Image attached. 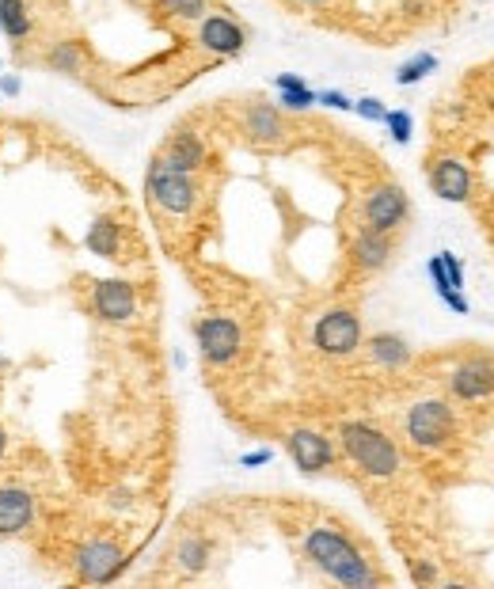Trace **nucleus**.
<instances>
[{"label":"nucleus","mask_w":494,"mask_h":589,"mask_svg":"<svg viewBox=\"0 0 494 589\" xmlns=\"http://www.w3.org/2000/svg\"><path fill=\"white\" fill-rule=\"evenodd\" d=\"M304 555H308L312 567H320L339 586H350V589L380 586V574L369 567V559L339 529H331V525L308 529V536H304Z\"/></svg>","instance_id":"nucleus-1"},{"label":"nucleus","mask_w":494,"mask_h":589,"mask_svg":"<svg viewBox=\"0 0 494 589\" xmlns=\"http://www.w3.org/2000/svg\"><path fill=\"white\" fill-rule=\"evenodd\" d=\"M339 441L342 453L350 456V464L358 472L373 475V479H392L399 472L396 441L384 430H377V426H369V422H342Z\"/></svg>","instance_id":"nucleus-2"},{"label":"nucleus","mask_w":494,"mask_h":589,"mask_svg":"<svg viewBox=\"0 0 494 589\" xmlns=\"http://www.w3.org/2000/svg\"><path fill=\"white\" fill-rule=\"evenodd\" d=\"M145 190H149V202L156 209H164L171 217H187L190 209L198 206V183L190 171L171 168L164 156H156L145 175Z\"/></svg>","instance_id":"nucleus-3"},{"label":"nucleus","mask_w":494,"mask_h":589,"mask_svg":"<svg viewBox=\"0 0 494 589\" xmlns=\"http://www.w3.org/2000/svg\"><path fill=\"white\" fill-rule=\"evenodd\" d=\"M407 437L418 449H441L453 437V407L445 399H422L407 411Z\"/></svg>","instance_id":"nucleus-4"},{"label":"nucleus","mask_w":494,"mask_h":589,"mask_svg":"<svg viewBox=\"0 0 494 589\" xmlns=\"http://www.w3.org/2000/svg\"><path fill=\"white\" fill-rule=\"evenodd\" d=\"M312 342H316V350L327 354V358H350L361 346L358 312H350V308H331V312H323L320 320H316Z\"/></svg>","instance_id":"nucleus-5"},{"label":"nucleus","mask_w":494,"mask_h":589,"mask_svg":"<svg viewBox=\"0 0 494 589\" xmlns=\"http://www.w3.org/2000/svg\"><path fill=\"white\" fill-rule=\"evenodd\" d=\"M194 339L198 350L209 365H232L240 358V346H244V331L240 323L228 320V316H202L194 323Z\"/></svg>","instance_id":"nucleus-6"},{"label":"nucleus","mask_w":494,"mask_h":589,"mask_svg":"<svg viewBox=\"0 0 494 589\" xmlns=\"http://www.w3.org/2000/svg\"><path fill=\"white\" fill-rule=\"evenodd\" d=\"M76 563V578L88 582V586H103V582H114L122 570H126V555L114 540H88L80 544L73 555Z\"/></svg>","instance_id":"nucleus-7"},{"label":"nucleus","mask_w":494,"mask_h":589,"mask_svg":"<svg viewBox=\"0 0 494 589\" xmlns=\"http://www.w3.org/2000/svg\"><path fill=\"white\" fill-rule=\"evenodd\" d=\"M407 213H411V202H407L403 187H396V183L373 187L365 194V206H361L365 228H377V232H388V236L407 221Z\"/></svg>","instance_id":"nucleus-8"},{"label":"nucleus","mask_w":494,"mask_h":589,"mask_svg":"<svg viewBox=\"0 0 494 589\" xmlns=\"http://www.w3.org/2000/svg\"><path fill=\"white\" fill-rule=\"evenodd\" d=\"M92 312L107 323H130L137 316V289L122 278H103L92 285Z\"/></svg>","instance_id":"nucleus-9"},{"label":"nucleus","mask_w":494,"mask_h":589,"mask_svg":"<svg viewBox=\"0 0 494 589\" xmlns=\"http://www.w3.org/2000/svg\"><path fill=\"white\" fill-rule=\"evenodd\" d=\"M198 46L217 57H236V54H244L247 31L232 16H221V12L209 16L206 12V16L198 19Z\"/></svg>","instance_id":"nucleus-10"},{"label":"nucleus","mask_w":494,"mask_h":589,"mask_svg":"<svg viewBox=\"0 0 494 589\" xmlns=\"http://www.w3.org/2000/svg\"><path fill=\"white\" fill-rule=\"evenodd\" d=\"M285 449H289L293 464H297L304 475H316L335 464V445H331V437H323L320 430H293V434L285 437Z\"/></svg>","instance_id":"nucleus-11"},{"label":"nucleus","mask_w":494,"mask_h":589,"mask_svg":"<svg viewBox=\"0 0 494 589\" xmlns=\"http://www.w3.org/2000/svg\"><path fill=\"white\" fill-rule=\"evenodd\" d=\"M35 525V494L19 483H0V540H12Z\"/></svg>","instance_id":"nucleus-12"},{"label":"nucleus","mask_w":494,"mask_h":589,"mask_svg":"<svg viewBox=\"0 0 494 589\" xmlns=\"http://www.w3.org/2000/svg\"><path fill=\"white\" fill-rule=\"evenodd\" d=\"M449 392L456 399H483L494 392V365L483 358H472V361H460L453 369V377H449Z\"/></svg>","instance_id":"nucleus-13"},{"label":"nucleus","mask_w":494,"mask_h":589,"mask_svg":"<svg viewBox=\"0 0 494 589\" xmlns=\"http://www.w3.org/2000/svg\"><path fill=\"white\" fill-rule=\"evenodd\" d=\"M430 187H434L437 198H445V202H468V194H472V175L468 168L453 160V156H441L430 164Z\"/></svg>","instance_id":"nucleus-14"},{"label":"nucleus","mask_w":494,"mask_h":589,"mask_svg":"<svg viewBox=\"0 0 494 589\" xmlns=\"http://www.w3.org/2000/svg\"><path fill=\"white\" fill-rule=\"evenodd\" d=\"M164 160H168L171 168H179V171H194L206 164V145H202V137L198 133H190V130H179L175 137L168 141V149L160 152Z\"/></svg>","instance_id":"nucleus-15"},{"label":"nucleus","mask_w":494,"mask_h":589,"mask_svg":"<svg viewBox=\"0 0 494 589\" xmlns=\"http://www.w3.org/2000/svg\"><path fill=\"white\" fill-rule=\"evenodd\" d=\"M388 259H392V236L377 232V228H361L354 236V263L361 270H380Z\"/></svg>","instance_id":"nucleus-16"},{"label":"nucleus","mask_w":494,"mask_h":589,"mask_svg":"<svg viewBox=\"0 0 494 589\" xmlns=\"http://www.w3.org/2000/svg\"><path fill=\"white\" fill-rule=\"evenodd\" d=\"M244 130L255 137V141H282V114L274 111L270 103H251L244 111Z\"/></svg>","instance_id":"nucleus-17"},{"label":"nucleus","mask_w":494,"mask_h":589,"mask_svg":"<svg viewBox=\"0 0 494 589\" xmlns=\"http://www.w3.org/2000/svg\"><path fill=\"white\" fill-rule=\"evenodd\" d=\"M84 247H88L92 255H99V259H118V255H122V228L114 225L111 217H99V221L88 228Z\"/></svg>","instance_id":"nucleus-18"},{"label":"nucleus","mask_w":494,"mask_h":589,"mask_svg":"<svg viewBox=\"0 0 494 589\" xmlns=\"http://www.w3.org/2000/svg\"><path fill=\"white\" fill-rule=\"evenodd\" d=\"M365 350H369V358L377 361L380 369H399V365H407L411 361V346L399 339V335H373V339L365 342Z\"/></svg>","instance_id":"nucleus-19"},{"label":"nucleus","mask_w":494,"mask_h":589,"mask_svg":"<svg viewBox=\"0 0 494 589\" xmlns=\"http://www.w3.org/2000/svg\"><path fill=\"white\" fill-rule=\"evenodd\" d=\"M31 8L27 0H0V31L12 38V42H23L31 35Z\"/></svg>","instance_id":"nucleus-20"},{"label":"nucleus","mask_w":494,"mask_h":589,"mask_svg":"<svg viewBox=\"0 0 494 589\" xmlns=\"http://www.w3.org/2000/svg\"><path fill=\"white\" fill-rule=\"evenodd\" d=\"M46 65H50V73H61V76H76L84 69V50L69 42V38H61L54 42L50 50H46Z\"/></svg>","instance_id":"nucleus-21"},{"label":"nucleus","mask_w":494,"mask_h":589,"mask_svg":"<svg viewBox=\"0 0 494 589\" xmlns=\"http://www.w3.org/2000/svg\"><path fill=\"white\" fill-rule=\"evenodd\" d=\"M175 559H179V567L187 570V574H198V570H206L209 563V540L202 536H187L179 551H175Z\"/></svg>","instance_id":"nucleus-22"},{"label":"nucleus","mask_w":494,"mask_h":589,"mask_svg":"<svg viewBox=\"0 0 494 589\" xmlns=\"http://www.w3.org/2000/svg\"><path fill=\"white\" fill-rule=\"evenodd\" d=\"M434 69H437L434 54H418V57H411V61H403V65L396 69V84L399 88H411V84H418V80H426Z\"/></svg>","instance_id":"nucleus-23"},{"label":"nucleus","mask_w":494,"mask_h":589,"mask_svg":"<svg viewBox=\"0 0 494 589\" xmlns=\"http://www.w3.org/2000/svg\"><path fill=\"white\" fill-rule=\"evenodd\" d=\"M384 126H388V133H392V141H396V145H411L415 122H411V114L407 111H388L384 114Z\"/></svg>","instance_id":"nucleus-24"},{"label":"nucleus","mask_w":494,"mask_h":589,"mask_svg":"<svg viewBox=\"0 0 494 589\" xmlns=\"http://www.w3.org/2000/svg\"><path fill=\"white\" fill-rule=\"evenodd\" d=\"M282 103L285 111H308L312 103H316V92L308 88V84H301V88H282Z\"/></svg>","instance_id":"nucleus-25"},{"label":"nucleus","mask_w":494,"mask_h":589,"mask_svg":"<svg viewBox=\"0 0 494 589\" xmlns=\"http://www.w3.org/2000/svg\"><path fill=\"white\" fill-rule=\"evenodd\" d=\"M171 16L179 19H202L206 16V0H160Z\"/></svg>","instance_id":"nucleus-26"},{"label":"nucleus","mask_w":494,"mask_h":589,"mask_svg":"<svg viewBox=\"0 0 494 589\" xmlns=\"http://www.w3.org/2000/svg\"><path fill=\"white\" fill-rule=\"evenodd\" d=\"M354 114H361L365 122H384V114H388V107L380 103L377 95H365V99H358V103H354Z\"/></svg>","instance_id":"nucleus-27"},{"label":"nucleus","mask_w":494,"mask_h":589,"mask_svg":"<svg viewBox=\"0 0 494 589\" xmlns=\"http://www.w3.org/2000/svg\"><path fill=\"white\" fill-rule=\"evenodd\" d=\"M437 259H441L445 274H449V285H453V289H464V263L456 259L453 251H437Z\"/></svg>","instance_id":"nucleus-28"},{"label":"nucleus","mask_w":494,"mask_h":589,"mask_svg":"<svg viewBox=\"0 0 494 589\" xmlns=\"http://www.w3.org/2000/svg\"><path fill=\"white\" fill-rule=\"evenodd\" d=\"M434 293L441 297V304H445V308H453L456 316H468V308H472V304L464 301V293H460V289L445 285V289H434Z\"/></svg>","instance_id":"nucleus-29"},{"label":"nucleus","mask_w":494,"mask_h":589,"mask_svg":"<svg viewBox=\"0 0 494 589\" xmlns=\"http://www.w3.org/2000/svg\"><path fill=\"white\" fill-rule=\"evenodd\" d=\"M316 103H323V107H331V111H354V99L342 92H316Z\"/></svg>","instance_id":"nucleus-30"},{"label":"nucleus","mask_w":494,"mask_h":589,"mask_svg":"<svg viewBox=\"0 0 494 589\" xmlns=\"http://www.w3.org/2000/svg\"><path fill=\"white\" fill-rule=\"evenodd\" d=\"M270 460H274L270 449H255V453L240 456V468H263V464H270Z\"/></svg>","instance_id":"nucleus-31"},{"label":"nucleus","mask_w":494,"mask_h":589,"mask_svg":"<svg viewBox=\"0 0 494 589\" xmlns=\"http://www.w3.org/2000/svg\"><path fill=\"white\" fill-rule=\"evenodd\" d=\"M23 92V80L12 73H0V95H8V99H16V95Z\"/></svg>","instance_id":"nucleus-32"},{"label":"nucleus","mask_w":494,"mask_h":589,"mask_svg":"<svg viewBox=\"0 0 494 589\" xmlns=\"http://www.w3.org/2000/svg\"><path fill=\"white\" fill-rule=\"evenodd\" d=\"M437 578V570L430 567V563H418L415 567V582H434Z\"/></svg>","instance_id":"nucleus-33"},{"label":"nucleus","mask_w":494,"mask_h":589,"mask_svg":"<svg viewBox=\"0 0 494 589\" xmlns=\"http://www.w3.org/2000/svg\"><path fill=\"white\" fill-rule=\"evenodd\" d=\"M297 4H304V8H327L331 0H297Z\"/></svg>","instance_id":"nucleus-34"},{"label":"nucleus","mask_w":494,"mask_h":589,"mask_svg":"<svg viewBox=\"0 0 494 589\" xmlns=\"http://www.w3.org/2000/svg\"><path fill=\"white\" fill-rule=\"evenodd\" d=\"M4 449H8V430L0 426V456H4Z\"/></svg>","instance_id":"nucleus-35"},{"label":"nucleus","mask_w":494,"mask_h":589,"mask_svg":"<svg viewBox=\"0 0 494 589\" xmlns=\"http://www.w3.org/2000/svg\"><path fill=\"white\" fill-rule=\"evenodd\" d=\"M4 365H8V361H4V358H0V369H4Z\"/></svg>","instance_id":"nucleus-36"},{"label":"nucleus","mask_w":494,"mask_h":589,"mask_svg":"<svg viewBox=\"0 0 494 589\" xmlns=\"http://www.w3.org/2000/svg\"><path fill=\"white\" fill-rule=\"evenodd\" d=\"M0 65H4V61H0Z\"/></svg>","instance_id":"nucleus-37"}]
</instances>
